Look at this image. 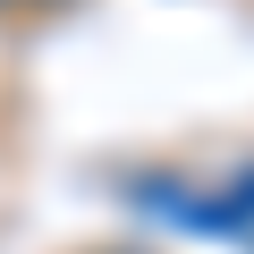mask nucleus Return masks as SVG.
<instances>
[{
  "mask_svg": "<svg viewBox=\"0 0 254 254\" xmlns=\"http://www.w3.org/2000/svg\"><path fill=\"white\" fill-rule=\"evenodd\" d=\"M127 203H144V212H153V220H170V229L254 237V161H246L237 178H220V187H195V178L153 170V178H136V187H127Z\"/></svg>",
  "mask_w": 254,
  "mask_h": 254,
  "instance_id": "nucleus-1",
  "label": "nucleus"
}]
</instances>
